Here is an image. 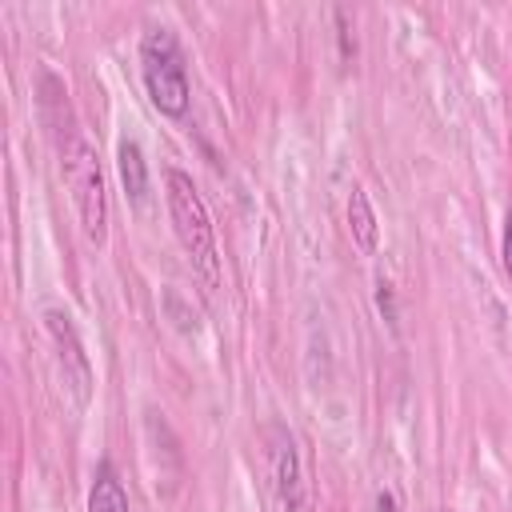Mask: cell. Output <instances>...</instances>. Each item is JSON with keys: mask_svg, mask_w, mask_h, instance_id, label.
Returning a JSON list of instances; mask_svg holds the SVG:
<instances>
[{"mask_svg": "<svg viewBox=\"0 0 512 512\" xmlns=\"http://www.w3.org/2000/svg\"><path fill=\"white\" fill-rule=\"evenodd\" d=\"M504 272L512 276V216H508V228H504Z\"/></svg>", "mask_w": 512, "mask_h": 512, "instance_id": "cell-10", "label": "cell"}, {"mask_svg": "<svg viewBox=\"0 0 512 512\" xmlns=\"http://www.w3.org/2000/svg\"><path fill=\"white\" fill-rule=\"evenodd\" d=\"M376 304H380L384 320H396V312H392V284L388 280H376Z\"/></svg>", "mask_w": 512, "mask_h": 512, "instance_id": "cell-9", "label": "cell"}, {"mask_svg": "<svg viewBox=\"0 0 512 512\" xmlns=\"http://www.w3.org/2000/svg\"><path fill=\"white\" fill-rule=\"evenodd\" d=\"M376 508H380V512H392V508H396V504H392V492H380V500H376Z\"/></svg>", "mask_w": 512, "mask_h": 512, "instance_id": "cell-11", "label": "cell"}, {"mask_svg": "<svg viewBox=\"0 0 512 512\" xmlns=\"http://www.w3.org/2000/svg\"><path fill=\"white\" fill-rule=\"evenodd\" d=\"M140 80L160 116L180 120L188 112V104H192L188 64H184L180 40L168 28H148L140 36Z\"/></svg>", "mask_w": 512, "mask_h": 512, "instance_id": "cell-2", "label": "cell"}, {"mask_svg": "<svg viewBox=\"0 0 512 512\" xmlns=\"http://www.w3.org/2000/svg\"><path fill=\"white\" fill-rule=\"evenodd\" d=\"M64 180L72 188V200H76V216H80V228L92 244H104L108 236V192H104V172H100V160L92 152L88 140H72L64 148Z\"/></svg>", "mask_w": 512, "mask_h": 512, "instance_id": "cell-3", "label": "cell"}, {"mask_svg": "<svg viewBox=\"0 0 512 512\" xmlns=\"http://www.w3.org/2000/svg\"><path fill=\"white\" fill-rule=\"evenodd\" d=\"M116 168H120V184L128 192L132 204H144L148 196V160H144V148L136 140H120L116 144Z\"/></svg>", "mask_w": 512, "mask_h": 512, "instance_id": "cell-6", "label": "cell"}, {"mask_svg": "<svg viewBox=\"0 0 512 512\" xmlns=\"http://www.w3.org/2000/svg\"><path fill=\"white\" fill-rule=\"evenodd\" d=\"M264 444H268V476H272L280 508L304 512L308 508V484H304V468H300V452H296L292 432L284 424H268Z\"/></svg>", "mask_w": 512, "mask_h": 512, "instance_id": "cell-4", "label": "cell"}, {"mask_svg": "<svg viewBox=\"0 0 512 512\" xmlns=\"http://www.w3.org/2000/svg\"><path fill=\"white\" fill-rule=\"evenodd\" d=\"M88 512H132L128 492L120 484V476L112 472V464H100L88 488Z\"/></svg>", "mask_w": 512, "mask_h": 512, "instance_id": "cell-7", "label": "cell"}, {"mask_svg": "<svg viewBox=\"0 0 512 512\" xmlns=\"http://www.w3.org/2000/svg\"><path fill=\"white\" fill-rule=\"evenodd\" d=\"M432 512H448V508H432Z\"/></svg>", "mask_w": 512, "mask_h": 512, "instance_id": "cell-12", "label": "cell"}, {"mask_svg": "<svg viewBox=\"0 0 512 512\" xmlns=\"http://www.w3.org/2000/svg\"><path fill=\"white\" fill-rule=\"evenodd\" d=\"M44 324H48V336H52V348H56V360H60V372H64V388L72 392L76 408H88V400H92V364H88V352H84L68 312L48 308Z\"/></svg>", "mask_w": 512, "mask_h": 512, "instance_id": "cell-5", "label": "cell"}, {"mask_svg": "<svg viewBox=\"0 0 512 512\" xmlns=\"http://www.w3.org/2000/svg\"><path fill=\"white\" fill-rule=\"evenodd\" d=\"M348 228H352V240L360 244V252H372L376 248V212H372L364 188H352L348 192Z\"/></svg>", "mask_w": 512, "mask_h": 512, "instance_id": "cell-8", "label": "cell"}, {"mask_svg": "<svg viewBox=\"0 0 512 512\" xmlns=\"http://www.w3.org/2000/svg\"><path fill=\"white\" fill-rule=\"evenodd\" d=\"M164 200H168L172 232H176L180 248L188 252L196 276L204 280V288H216L220 284V252H216L212 216H208V204H204L200 188L192 184V176L184 168L164 172Z\"/></svg>", "mask_w": 512, "mask_h": 512, "instance_id": "cell-1", "label": "cell"}]
</instances>
